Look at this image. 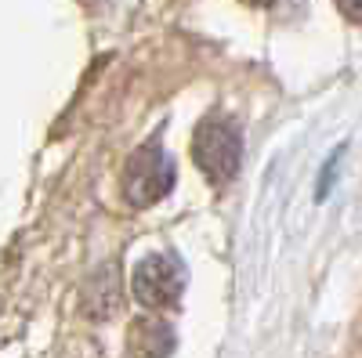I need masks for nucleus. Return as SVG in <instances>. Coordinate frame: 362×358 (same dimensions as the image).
I'll list each match as a JSON object with an SVG mask.
<instances>
[{"label": "nucleus", "instance_id": "obj_5", "mask_svg": "<svg viewBox=\"0 0 362 358\" xmlns=\"http://www.w3.org/2000/svg\"><path fill=\"white\" fill-rule=\"evenodd\" d=\"M334 4H337V11H341L344 18L362 22V0H334Z\"/></svg>", "mask_w": 362, "mask_h": 358}, {"label": "nucleus", "instance_id": "obj_1", "mask_svg": "<svg viewBox=\"0 0 362 358\" xmlns=\"http://www.w3.org/2000/svg\"><path fill=\"white\" fill-rule=\"evenodd\" d=\"M192 160L214 185H225L243 163V134L228 116H206L192 134Z\"/></svg>", "mask_w": 362, "mask_h": 358}, {"label": "nucleus", "instance_id": "obj_2", "mask_svg": "<svg viewBox=\"0 0 362 358\" xmlns=\"http://www.w3.org/2000/svg\"><path fill=\"white\" fill-rule=\"evenodd\" d=\"M170 189H174V163L163 153V145L145 141L141 148H134L124 167V199L134 210H145V206L160 203Z\"/></svg>", "mask_w": 362, "mask_h": 358}, {"label": "nucleus", "instance_id": "obj_4", "mask_svg": "<svg viewBox=\"0 0 362 358\" xmlns=\"http://www.w3.org/2000/svg\"><path fill=\"white\" fill-rule=\"evenodd\" d=\"M174 330L160 318H138L131 326V358H170Z\"/></svg>", "mask_w": 362, "mask_h": 358}, {"label": "nucleus", "instance_id": "obj_6", "mask_svg": "<svg viewBox=\"0 0 362 358\" xmlns=\"http://www.w3.org/2000/svg\"><path fill=\"white\" fill-rule=\"evenodd\" d=\"M247 4H254V8H268L272 0H247Z\"/></svg>", "mask_w": 362, "mask_h": 358}, {"label": "nucleus", "instance_id": "obj_3", "mask_svg": "<svg viewBox=\"0 0 362 358\" xmlns=\"http://www.w3.org/2000/svg\"><path fill=\"white\" fill-rule=\"evenodd\" d=\"M134 301L145 308H177L181 290H185V272H181L177 257L170 253H148L138 261L134 275H131Z\"/></svg>", "mask_w": 362, "mask_h": 358}]
</instances>
